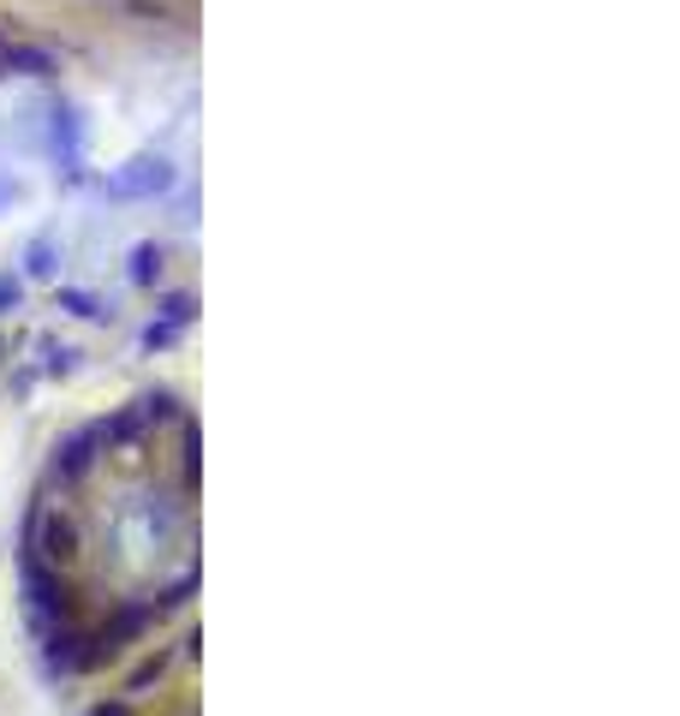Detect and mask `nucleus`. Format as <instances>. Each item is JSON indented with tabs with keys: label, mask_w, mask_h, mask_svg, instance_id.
Wrapping results in <instances>:
<instances>
[{
	"label": "nucleus",
	"mask_w": 680,
	"mask_h": 716,
	"mask_svg": "<svg viewBox=\"0 0 680 716\" xmlns=\"http://www.w3.org/2000/svg\"><path fill=\"white\" fill-rule=\"evenodd\" d=\"M0 49H7V42H0Z\"/></svg>",
	"instance_id": "3"
},
{
	"label": "nucleus",
	"mask_w": 680,
	"mask_h": 716,
	"mask_svg": "<svg viewBox=\"0 0 680 716\" xmlns=\"http://www.w3.org/2000/svg\"><path fill=\"white\" fill-rule=\"evenodd\" d=\"M0 66L36 72V78H42V72H54V61H49V54H42V49H0Z\"/></svg>",
	"instance_id": "2"
},
{
	"label": "nucleus",
	"mask_w": 680,
	"mask_h": 716,
	"mask_svg": "<svg viewBox=\"0 0 680 716\" xmlns=\"http://www.w3.org/2000/svg\"><path fill=\"white\" fill-rule=\"evenodd\" d=\"M173 173L161 162H144V173H126V180H114V192H168Z\"/></svg>",
	"instance_id": "1"
}]
</instances>
